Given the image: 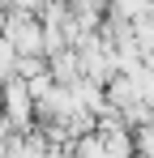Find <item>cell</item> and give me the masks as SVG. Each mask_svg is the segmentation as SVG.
I'll return each mask as SVG.
<instances>
[{
  "label": "cell",
  "instance_id": "1",
  "mask_svg": "<svg viewBox=\"0 0 154 158\" xmlns=\"http://www.w3.org/2000/svg\"><path fill=\"white\" fill-rule=\"evenodd\" d=\"M9 43L22 47V52H39L43 47V34H39V26H30V22H17V30H9Z\"/></svg>",
  "mask_w": 154,
  "mask_h": 158
},
{
  "label": "cell",
  "instance_id": "2",
  "mask_svg": "<svg viewBox=\"0 0 154 158\" xmlns=\"http://www.w3.org/2000/svg\"><path fill=\"white\" fill-rule=\"evenodd\" d=\"M9 60H13V43L0 39V69H9Z\"/></svg>",
  "mask_w": 154,
  "mask_h": 158
}]
</instances>
